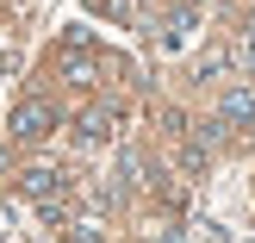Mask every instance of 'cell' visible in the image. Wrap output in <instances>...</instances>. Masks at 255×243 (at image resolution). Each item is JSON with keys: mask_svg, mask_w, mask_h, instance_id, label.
<instances>
[{"mask_svg": "<svg viewBox=\"0 0 255 243\" xmlns=\"http://www.w3.org/2000/svg\"><path fill=\"white\" fill-rule=\"evenodd\" d=\"M19 187H25V194H31V200H56L62 175H56V169H25V175H19Z\"/></svg>", "mask_w": 255, "mask_h": 243, "instance_id": "3", "label": "cell"}, {"mask_svg": "<svg viewBox=\"0 0 255 243\" xmlns=\"http://www.w3.org/2000/svg\"><path fill=\"white\" fill-rule=\"evenodd\" d=\"M100 137H112V106L81 112V144H100Z\"/></svg>", "mask_w": 255, "mask_h": 243, "instance_id": "4", "label": "cell"}, {"mask_svg": "<svg viewBox=\"0 0 255 243\" xmlns=\"http://www.w3.org/2000/svg\"><path fill=\"white\" fill-rule=\"evenodd\" d=\"M50 125H56V112H50L44 100H25V106L12 112V137H25V144H37V137H44Z\"/></svg>", "mask_w": 255, "mask_h": 243, "instance_id": "1", "label": "cell"}, {"mask_svg": "<svg viewBox=\"0 0 255 243\" xmlns=\"http://www.w3.org/2000/svg\"><path fill=\"white\" fill-rule=\"evenodd\" d=\"M218 119H224V125H249V119H255V94H249V87H231L224 106H218Z\"/></svg>", "mask_w": 255, "mask_h": 243, "instance_id": "2", "label": "cell"}]
</instances>
